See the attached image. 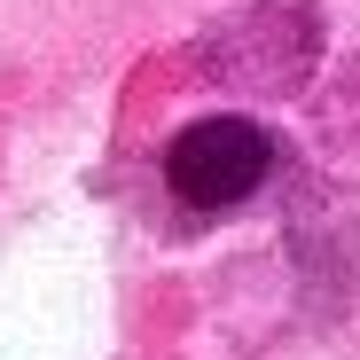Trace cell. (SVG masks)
<instances>
[{"instance_id":"cell-1","label":"cell","mask_w":360,"mask_h":360,"mask_svg":"<svg viewBox=\"0 0 360 360\" xmlns=\"http://www.w3.org/2000/svg\"><path fill=\"white\" fill-rule=\"evenodd\" d=\"M266 157L274 149H266V134L251 117H196V126L165 149V180L196 212H227V204H243L266 180Z\"/></svg>"}]
</instances>
